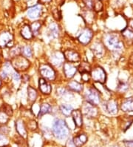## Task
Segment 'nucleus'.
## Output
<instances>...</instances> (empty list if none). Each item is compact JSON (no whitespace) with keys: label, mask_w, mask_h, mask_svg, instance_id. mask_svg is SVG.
Listing matches in <instances>:
<instances>
[{"label":"nucleus","mask_w":133,"mask_h":147,"mask_svg":"<svg viewBox=\"0 0 133 147\" xmlns=\"http://www.w3.org/2000/svg\"><path fill=\"white\" fill-rule=\"evenodd\" d=\"M53 132L55 138L60 139V140H63V139L68 138L70 130L64 120L58 119V120H55V122L53 123Z\"/></svg>","instance_id":"f257e3e1"},{"label":"nucleus","mask_w":133,"mask_h":147,"mask_svg":"<svg viewBox=\"0 0 133 147\" xmlns=\"http://www.w3.org/2000/svg\"><path fill=\"white\" fill-rule=\"evenodd\" d=\"M105 43L109 49L113 51L121 50L124 47L123 42L115 34H107L105 36Z\"/></svg>","instance_id":"f03ea898"},{"label":"nucleus","mask_w":133,"mask_h":147,"mask_svg":"<svg viewBox=\"0 0 133 147\" xmlns=\"http://www.w3.org/2000/svg\"><path fill=\"white\" fill-rule=\"evenodd\" d=\"M85 98L87 102L95 106L98 105L101 102V94L96 88H89L85 93Z\"/></svg>","instance_id":"7ed1b4c3"},{"label":"nucleus","mask_w":133,"mask_h":147,"mask_svg":"<svg viewBox=\"0 0 133 147\" xmlns=\"http://www.w3.org/2000/svg\"><path fill=\"white\" fill-rule=\"evenodd\" d=\"M39 72L41 77L47 80L53 81L55 79V71L49 64H41L39 66Z\"/></svg>","instance_id":"20e7f679"},{"label":"nucleus","mask_w":133,"mask_h":147,"mask_svg":"<svg viewBox=\"0 0 133 147\" xmlns=\"http://www.w3.org/2000/svg\"><path fill=\"white\" fill-rule=\"evenodd\" d=\"M90 77L92 79V80L96 83L104 84L106 80V72L101 67H97V68L91 70Z\"/></svg>","instance_id":"39448f33"},{"label":"nucleus","mask_w":133,"mask_h":147,"mask_svg":"<svg viewBox=\"0 0 133 147\" xmlns=\"http://www.w3.org/2000/svg\"><path fill=\"white\" fill-rule=\"evenodd\" d=\"M13 65L16 69L20 71L26 70L30 65V63L27 59L24 57H20L18 56L13 59Z\"/></svg>","instance_id":"423d86ee"},{"label":"nucleus","mask_w":133,"mask_h":147,"mask_svg":"<svg viewBox=\"0 0 133 147\" xmlns=\"http://www.w3.org/2000/svg\"><path fill=\"white\" fill-rule=\"evenodd\" d=\"M83 113L87 117H95L98 115V109L95 105L87 102L83 106Z\"/></svg>","instance_id":"0eeeda50"},{"label":"nucleus","mask_w":133,"mask_h":147,"mask_svg":"<svg viewBox=\"0 0 133 147\" xmlns=\"http://www.w3.org/2000/svg\"><path fill=\"white\" fill-rule=\"evenodd\" d=\"M103 107L104 111L112 115H116L118 113V103L116 102V101L112 100L105 102L103 105Z\"/></svg>","instance_id":"6e6552de"},{"label":"nucleus","mask_w":133,"mask_h":147,"mask_svg":"<svg viewBox=\"0 0 133 147\" xmlns=\"http://www.w3.org/2000/svg\"><path fill=\"white\" fill-rule=\"evenodd\" d=\"M64 75L67 78H73L75 76V74H76L77 71V68L74 65H73V63H66L64 64Z\"/></svg>","instance_id":"1a4fd4ad"},{"label":"nucleus","mask_w":133,"mask_h":147,"mask_svg":"<svg viewBox=\"0 0 133 147\" xmlns=\"http://www.w3.org/2000/svg\"><path fill=\"white\" fill-rule=\"evenodd\" d=\"M64 54L60 51H56V52L53 53L51 55L50 57V62L53 65L56 67L61 66L64 61Z\"/></svg>","instance_id":"9d476101"},{"label":"nucleus","mask_w":133,"mask_h":147,"mask_svg":"<svg viewBox=\"0 0 133 147\" xmlns=\"http://www.w3.org/2000/svg\"><path fill=\"white\" fill-rule=\"evenodd\" d=\"M92 36H93V33H92V30L87 28L80 34L79 36H78V40H79L80 42L84 44V45H87L91 41Z\"/></svg>","instance_id":"9b49d317"},{"label":"nucleus","mask_w":133,"mask_h":147,"mask_svg":"<svg viewBox=\"0 0 133 147\" xmlns=\"http://www.w3.org/2000/svg\"><path fill=\"white\" fill-rule=\"evenodd\" d=\"M41 13H42V7L39 5H37L29 8L27 11V16L29 18L35 20V19L39 18V16H41Z\"/></svg>","instance_id":"f8f14e48"},{"label":"nucleus","mask_w":133,"mask_h":147,"mask_svg":"<svg viewBox=\"0 0 133 147\" xmlns=\"http://www.w3.org/2000/svg\"><path fill=\"white\" fill-rule=\"evenodd\" d=\"M63 54L64 58L70 63H76L80 60V55L75 51L67 50Z\"/></svg>","instance_id":"ddd939ff"},{"label":"nucleus","mask_w":133,"mask_h":147,"mask_svg":"<svg viewBox=\"0 0 133 147\" xmlns=\"http://www.w3.org/2000/svg\"><path fill=\"white\" fill-rule=\"evenodd\" d=\"M39 89L41 92V93L44 94H49L52 92V87L50 83L47 82V80L44 78H40L39 80Z\"/></svg>","instance_id":"4468645a"},{"label":"nucleus","mask_w":133,"mask_h":147,"mask_svg":"<svg viewBox=\"0 0 133 147\" xmlns=\"http://www.w3.org/2000/svg\"><path fill=\"white\" fill-rule=\"evenodd\" d=\"M91 50L98 57H101L105 53V49L103 44L99 42H96L91 47Z\"/></svg>","instance_id":"2eb2a0df"},{"label":"nucleus","mask_w":133,"mask_h":147,"mask_svg":"<svg viewBox=\"0 0 133 147\" xmlns=\"http://www.w3.org/2000/svg\"><path fill=\"white\" fill-rule=\"evenodd\" d=\"M72 117H73V122L77 127H81L83 124V118H82V113L80 110H73L72 113Z\"/></svg>","instance_id":"dca6fc26"},{"label":"nucleus","mask_w":133,"mask_h":147,"mask_svg":"<svg viewBox=\"0 0 133 147\" xmlns=\"http://www.w3.org/2000/svg\"><path fill=\"white\" fill-rule=\"evenodd\" d=\"M121 109L125 112L133 111V97H128L123 101L121 106Z\"/></svg>","instance_id":"f3484780"},{"label":"nucleus","mask_w":133,"mask_h":147,"mask_svg":"<svg viewBox=\"0 0 133 147\" xmlns=\"http://www.w3.org/2000/svg\"><path fill=\"white\" fill-rule=\"evenodd\" d=\"M12 35L9 32H3L0 34V46L5 47L12 41Z\"/></svg>","instance_id":"a211bd4d"},{"label":"nucleus","mask_w":133,"mask_h":147,"mask_svg":"<svg viewBox=\"0 0 133 147\" xmlns=\"http://www.w3.org/2000/svg\"><path fill=\"white\" fill-rule=\"evenodd\" d=\"M73 141L74 146H82L87 143V137L84 134H81L78 136L73 138Z\"/></svg>","instance_id":"6ab92c4d"},{"label":"nucleus","mask_w":133,"mask_h":147,"mask_svg":"<svg viewBox=\"0 0 133 147\" xmlns=\"http://www.w3.org/2000/svg\"><path fill=\"white\" fill-rule=\"evenodd\" d=\"M21 35L22 36V37L25 38V40H30L33 37L32 30L29 25H24L23 28H21Z\"/></svg>","instance_id":"aec40b11"},{"label":"nucleus","mask_w":133,"mask_h":147,"mask_svg":"<svg viewBox=\"0 0 133 147\" xmlns=\"http://www.w3.org/2000/svg\"><path fill=\"white\" fill-rule=\"evenodd\" d=\"M16 128L17 130L18 133L23 138H26L27 137V131L25 129V125H24L23 121L21 120H18L16 122Z\"/></svg>","instance_id":"412c9836"},{"label":"nucleus","mask_w":133,"mask_h":147,"mask_svg":"<svg viewBox=\"0 0 133 147\" xmlns=\"http://www.w3.org/2000/svg\"><path fill=\"white\" fill-rule=\"evenodd\" d=\"M68 87L70 89L76 92H81L83 90V85L76 80L70 81L68 83Z\"/></svg>","instance_id":"4be33fe9"},{"label":"nucleus","mask_w":133,"mask_h":147,"mask_svg":"<svg viewBox=\"0 0 133 147\" xmlns=\"http://www.w3.org/2000/svg\"><path fill=\"white\" fill-rule=\"evenodd\" d=\"M49 34L51 38H57L59 35V26L55 23L50 24V27H49Z\"/></svg>","instance_id":"5701e85b"},{"label":"nucleus","mask_w":133,"mask_h":147,"mask_svg":"<svg viewBox=\"0 0 133 147\" xmlns=\"http://www.w3.org/2000/svg\"><path fill=\"white\" fill-rule=\"evenodd\" d=\"M60 110L62 115H64L66 117H68L71 115V113H72L73 109L72 106L69 104H62L60 106Z\"/></svg>","instance_id":"b1692460"},{"label":"nucleus","mask_w":133,"mask_h":147,"mask_svg":"<svg viewBox=\"0 0 133 147\" xmlns=\"http://www.w3.org/2000/svg\"><path fill=\"white\" fill-rule=\"evenodd\" d=\"M78 71L82 74L83 73H90L91 72V66L88 63L83 62L79 65L78 66Z\"/></svg>","instance_id":"393cba45"},{"label":"nucleus","mask_w":133,"mask_h":147,"mask_svg":"<svg viewBox=\"0 0 133 147\" xmlns=\"http://www.w3.org/2000/svg\"><path fill=\"white\" fill-rule=\"evenodd\" d=\"M52 110V107L48 103H43L40 107V110L39 112V117H41L46 114L50 113Z\"/></svg>","instance_id":"a878e982"},{"label":"nucleus","mask_w":133,"mask_h":147,"mask_svg":"<svg viewBox=\"0 0 133 147\" xmlns=\"http://www.w3.org/2000/svg\"><path fill=\"white\" fill-rule=\"evenodd\" d=\"M27 96H28V99L30 102H34L36 100V97H37L36 90L33 88V87H31V86H29L27 88Z\"/></svg>","instance_id":"bb28decb"},{"label":"nucleus","mask_w":133,"mask_h":147,"mask_svg":"<svg viewBox=\"0 0 133 147\" xmlns=\"http://www.w3.org/2000/svg\"><path fill=\"white\" fill-rule=\"evenodd\" d=\"M122 35L127 40H131V41L133 40V30H132L130 28L124 29L122 31Z\"/></svg>","instance_id":"cd10ccee"},{"label":"nucleus","mask_w":133,"mask_h":147,"mask_svg":"<svg viewBox=\"0 0 133 147\" xmlns=\"http://www.w3.org/2000/svg\"><path fill=\"white\" fill-rule=\"evenodd\" d=\"M92 9L96 11H101L103 9V5L100 0H92Z\"/></svg>","instance_id":"c85d7f7f"},{"label":"nucleus","mask_w":133,"mask_h":147,"mask_svg":"<svg viewBox=\"0 0 133 147\" xmlns=\"http://www.w3.org/2000/svg\"><path fill=\"white\" fill-rule=\"evenodd\" d=\"M21 53L23 54V55L26 57H31L33 56V51H32V49L30 48V46H25L23 47L22 49H21Z\"/></svg>","instance_id":"c756f323"},{"label":"nucleus","mask_w":133,"mask_h":147,"mask_svg":"<svg viewBox=\"0 0 133 147\" xmlns=\"http://www.w3.org/2000/svg\"><path fill=\"white\" fill-rule=\"evenodd\" d=\"M31 30H32L33 34H37L41 28V23L39 22V21H35L34 22H33L32 25H31V27H30Z\"/></svg>","instance_id":"7c9ffc66"},{"label":"nucleus","mask_w":133,"mask_h":147,"mask_svg":"<svg viewBox=\"0 0 133 147\" xmlns=\"http://www.w3.org/2000/svg\"><path fill=\"white\" fill-rule=\"evenodd\" d=\"M7 120H8V115L3 111H0V123H5Z\"/></svg>","instance_id":"2f4dec72"},{"label":"nucleus","mask_w":133,"mask_h":147,"mask_svg":"<svg viewBox=\"0 0 133 147\" xmlns=\"http://www.w3.org/2000/svg\"><path fill=\"white\" fill-rule=\"evenodd\" d=\"M2 111H3L4 112H5V113L7 114L8 116H10V115H12V114H13L12 109H11V106H9L8 105H6V104L4 105L3 109H2Z\"/></svg>","instance_id":"473e14b6"},{"label":"nucleus","mask_w":133,"mask_h":147,"mask_svg":"<svg viewBox=\"0 0 133 147\" xmlns=\"http://www.w3.org/2000/svg\"><path fill=\"white\" fill-rule=\"evenodd\" d=\"M118 89L121 92H125L128 89V86L125 83H122V82H120L118 86Z\"/></svg>","instance_id":"72a5a7b5"},{"label":"nucleus","mask_w":133,"mask_h":147,"mask_svg":"<svg viewBox=\"0 0 133 147\" xmlns=\"http://www.w3.org/2000/svg\"><path fill=\"white\" fill-rule=\"evenodd\" d=\"M82 79L84 82H88L90 79V73L82 74Z\"/></svg>","instance_id":"f704fd0d"},{"label":"nucleus","mask_w":133,"mask_h":147,"mask_svg":"<svg viewBox=\"0 0 133 147\" xmlns=\"http://www.w3.org/2000/svg\"><path fill=\"white\" fill-rule=\"evenodd\" d=\"M36 127H37V125H36V123H35V121L31 120L30 123H29V128H30V129H35Z\"/></svg>","instance_id":"c9c22d12"},{"label":"nucleus","mask_w":133,"mask_h":147,"mask_svg":"<svg viewBox=\"0 0 133 147\" xmlns=\"http://www.w3.org/2000/svg\"><path fill=\"white\" fill-rule=\"evenodd\" d=\"M13 78L14 80L15 81H19L20 80V76L19 74L17 73V72H14V73L13 74Z\"/></svg>","instance_id":"e433bc0d"},{"label":"nucleus","mask_w":133,"mask_h":147,"mask_svg":"<svg viewBox=\"0 0 133 147\" xmlns=\"http://www.w3.org/2000/svg\"><path fill=\"white\" fill-rule=\"evenodd\" d=\"M124 144L126 146H133V140H130V141H124Z\"/></svg>","instance_id":"4c0bfd02"},{"label":"nucleus","mask_w":133,"mask_h":147,"mask_svg":"<svg viewBox=\"0 0 133 147\" xmlns=\"http://www.w3.org/2000/svg\"><path fill=\"white\" fill-rule=\"evenodd\" d=\"M130 28H131L132 30H133V20H132V21L130 22Z\"/></svg>","instance_id":"58836bf2"},{"label":"nucleus","mask_w":133,"mask_h":147,"mask_svg":"<svg viewBox=\"0 0 133 147\" xmlns=\"http://www.w3.org/2000/svg\"><path fill=\"white\" fill-rule=\"evenodd\" d=\"M42 1L44 2H50V0H42Z\"/></svg>","instance_id":"ea45409f"},{"label":"nucleus","mask_w":133,"mask_h":147,"mask_svg":"<svg viewBox=\"0 0 133 147\" xmlns=\"http://www.w3.org/2000/svg\"><path fill=\"white\" fill-rule=\"evenodd\" d=\"M64 93H66V92H66V90H65V89H64ZM59 94L63 95V94H64V93H59Z\"/></svg>","instance_id":"a19ab883"},{"label":"nucleus","mask_w":133,"mask_h":147,"mask_svg":"<svg viewBox=\"0 0 133 147\" xmlns=\"http://www.w3.org/2000/svg\"><path fill=\"white\" fill-rule=\"evenodd\" d=\"M1 139H2V136L0 135V140H1Z\"/></svg>","instance_id":"79ce46f5"},{"label":"nucleus","mask_w":133,"mask_h":147,"mask_svg":"<svg viewBox=\"0 0 133 147\" xmlns=\"http://www.w3.org/2000/svg\"><path fill=\"white\" fill-rule=\"evenodd\" d=\"M1 84H2V83H1V80H0V86H1Z\"/></svg>","instance_id":"37998d69"}]
</instances>
